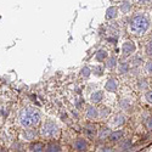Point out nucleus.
<instances>
[{
    "label": "nucleus",
    "instance_id": "f257e3e1",
    "mask_svg": "<svg viewBox=\"0 0 152 152\" xmlns=\"http://www.w3.org/2000/svg\"><path fill=\"white\" fill-rule=\"evenodd\" d=\"M150 28V20L145 12H137L129 21V32L133 35H144Z\"/></svg>",
    "mask_w": 152,
    "mask_h": 152
},
{
    "label": "nucleus",
    "instance_id": "f03ea898",
    "mask_svg": "<svg viewBox=\"0 0 152 152\" xmlns=\"http://www.w3.org/2000/svg\"><path fill=\"white\" fill-rule=\"evenodd\" d=\"M20 122L24 128H32L39 124L40 122V113L38 110L27 107L23 108L20 113Z\"/></svg>",
    "mask_w": 152,
    "mask_h": 152
},
{
    "label": "nucleus",
    "instance_id": "7ed1b4c3",
    "mask_svg": "<svg viewBox=\"0 0 152 152\" xmlns=\"http://www.w3.org/2000/svg\"><path fill=\"white\" fill-rule=\"evenodd\" d=\"M57 132H58L57 125L51 121H48L42 128V135L43 136H48V137H51V136L56 135Z\"/></svg>",
    "mask_w": 152,
    "mask_h": 152
},
{
    "label": "nucleus",
    "instance_id": "20e7f679",
    "mask_svg": "<svg viewBox=\"0 0 152 152\" xmlns=\"http://www.w3.org/2000/svg\"><path fill=\"white\" fill-rule=\"evenodd\" d=\"M135 50H136V46H135V43L134 42H125L123 43V46H122V55L123 57H128V56H132L134 53H135Z\"/></svg>",
    "mask_w": 152,
    "mask_h": 152
},
{
    "label": "nucleus",
    "instance_id": "39448f33",
    "mask_svg": "<svg viewBox=\"0 0 152 152\" xmlns=\"http://www.w3.org/2000/svg\"><path fill=\"white\" fill-rule=\"evenodd\" d=\"M144 53L146 56L152 58V33L146 38L145 44H144Z\"/></svg>",
    "mask_w": 152,
    "mask_h": 152
},
{
    "label": "nucleus",
    "instance_id": "423d86ee",
    "mask_svg": "<svg viewBox=\"0 0 152 152\" xmlns=\"http://www.w3.org/2000/svg\"><path fill=\"white\" fill-rule=\"evenodd\" d=\"M124 136V132L123 130H117V132H113L110 134L108 139L112 141V142H116V141H119L122 140V137Z\"/></svg>",
    "mask_w": 152,
    "mask_h": 152
},
{
    "label": "nucleus",
    "instance_id": "0eeeda50",
    "mask_svg": "<svg viewBox=\"0 0 152 152\" xmlns=\"http://www.w3.org/2000/svg\"><path fill=\"white\" fill-rule=\"evenodd\" d=\"M84 134L88 135V136H95L96 135V128H95V125L94 124H86L84 126Z\"/></svg>",
    "mask_w": 152,
    "mask_h": 152
},
{
    "label": "nucleus",
    "instance_id": "6e6552de",
    "mask_svg": "<svg viewBox=\"0 0 152 152\" xmlns=\"http://www.w3.org/2000/svg\"><path fill=\"white\" fill-rule=\"evenodd\" d=\"M73 146L77 151H85L86 150V142H85L84 139H77Z\"/></svg>",
    "mask_w": 152,
    "mask_h": 152
},
{
    "label": "nucleus",
    "instance_id": "1a4fd4ad",
    "mask_svg": "<svg viewBox=\"0 0 152 152\" xmlns=\"http://www.w3.org/2000/svg\"><path fill=\"white\" fill-rule=\"evenodd\" d=\"M125 123V117L123 115H116L113 117V121H112V125L115 126H121Z\"/></svg>",
    "mask_w": 152,
    "mask_h": 152
},
{
    "label": "nucleus",
    "instance_id": "9d476101",
    "mask_svg": "<svg viewBox=\"0 0 152 152\" xmlns=\"http://www.w3.org/2000/svg\"><path fill=\"white\" fill-rule=\"evenodd\" d=\"M105 89H106L107 91H111V93L116 91V90H117V82H116L115 79H108V82H107L106 85H105Z\"/></svg>",
    "mask_w": 152,
    "mask_h": 152
},
{
    "label": "nucleus",
    "instance_id": "9b49d317",
    "mask_svg": "<svg viewBox=\"0 0 152 152\" xmlns=\"http://www.w3.org/2000/svg\"><path fill=\"white\" fill-rule=\"evenodd\" d=\"M117 7H115V6H111V7H108L107 9V11H106V18L107 20H112V18H116L117 17Z\"/></svg>",
    "mask_w": 152,
    "mask_h": 152
},
{
    "label": "nucleus",
    "instance_id": "f8f14e48",
    "mask_svg": "<svg viewBox=\"0 0 152 152\" xmlns=\"http://www.w3.org/2000/svg\"><path fill=\"white\" fill-rule=\"evenodd\" d=\"M86 117L90 118V119H94L97 117V110L93 106H88L86 108Z\"/></svg>",
    "mask_w": 152,
    "mask_h": 152
},
{
    "label": "nucleus",
    "instance_id": "ddd939ff",
    "mask_svg": "<svg viewBox=\"0 0 152 152\" xmlns=\"http://www.w3.org/2000/svg\"><path fill=\"white\" fill-rule=\"evenodd\" d=\"M102 99H104V93L102 91H95L93 95H91V101L93 102H95V104H97V102H101L102 101Z\"/></svg>",
    "mask_w": 152,
    "mask_h": 152
},
{
    "label": "nucleus",
    "instance_id": "4468645a",
    "mask_svg": "<svg viewBox=\"0 0 152 152\" xmlns=\"http://www.w3.org/2000/svg\"><path fill=\"white\" fill-rule=\"evenodd\" d=\"M110 134H111V130L108 128H102L99 133V139L100 140H105V139H107L110 136Z\"/></svg>",
    "mask_w": 152,
    "mask_h": 152
},
{
    "label": "nucleus",
    "instance_id": "2eb2a0df",
    "mask_svg": "<svg viewBox=\"0 0 152 152\" xmlns=\"http://www.w3.org/2000/svg\"><path fill=\"white\" fill-rule=\"evenodd\" d=\"M107 58V51L106 50H99V51L96 53V60L97 61H100V62H102L104 60H106Z\"/></svg>",
    "mask_w": 152,
    "mask_h": 152
},
{
    "label": "nucleus",
    "instance_id": "dca6fc26",
    "mask_svg": "<svg viewBox=\"0 0 152 152\" xmlns=\"http://www.w3.org/2000/svg\"><path fill=\"white\" fill-rule=\"evenodd\" d=\"M118 72L119 73H126L129 72V63L128 62H121L119 67H118Z\"/></svg>",
    "mask_w": 152,
    "mask_h": 152
},
{
    "label": "nucleus",
    "instance_id": "f3484780",
    "mask_svg": "<svg viewBox=\"0 0 152 152\" xmlns=\"http://www.w3.org/2000/svg\"><path fill=\"white\" fill-rule=\"evenodd\" d=\"M106 66L110 68V69H113L116 66H117V58L116 57H110L108 60H107V62H106Z\"/></svg>",
    "mask_w": 152,
    "mask_h": 152
},
{
    "label": "nucleus",
    "instance_id": "a211bd4d",
    "mask_svg": "<svg viewBox=\"0 0 152 152\" xmlns=\"http://www.w3.org/2000/svg\"><path fill=\"white\" fill-rule=\"evenodd\" d=\"M121 10L123 11V14H128V12L132 10V4L128 1H124L121 4Z\"/></svg>",
    "mask_w": 152,
    "mask_h": 152
},
{
    "label": "nucleus",
    "instance_id": "6ab92c4d",
    "mask_svg": "<svg viewBox=\"0 0 152 152\" xmlns=\"http://www.w3.org/2000/svg\"><path fill=\"white\" fill-rule=\"evenodd\" d=\"M121 107L124 111H129V110H132V102L129 100H122L121 101Z\"/></svg>",
    "mask_w": 152,
    "mask_h": 152
},
{
    "label": "nucleus",
    "instance_id": "aec40b11",
    "mask_svg": "<svg viewBox=\"0 0 152 152\" xmlns=\"http://www.w3.org/2000/svg\"><path fill=\"white\" fill-rule=\"evenodd\" d=\"M45 148H46L45 151H61V147H60L57 144H55V142L49 144V145H48Z\"/></svg>",
    "mask_w": 152,
    "mask_h": 152
},
{
    "label": "nucleus",
    "instance_id": "412c9836",
    "mask_svg": "<svg viewBox=\"0 0 152 152\" xmlns=\"http://www.w3.org/2000/svg\"><path fill=\"white\" fill-rule=\"evenodd\" d=\"M145 72H146V74H148V75H152V60H148L146 63H145Z\"/></svg>",
    "mask_w": 152,
    "mask_h": 152
},
{
    "label": "nucleus",
    "instance_id": "4be33fe9",
    "mask_svg": "<svg viewBox=\"0 0 152 152\" xmlns=\"http://www.w3.org/2000/svg\"><path fill=\"white\" fill-rule=\"evenodd\" d=\"M119 147H121L122 150H124V151H128V150L132 147V142H130V140H124V141L119 145Z\"/></svg>",
    "mask_w": 152,
    "mask_h": 152
},
{
    "label": "nucleus",
    "instance_id": "5701e85b",
    "mask_svg": "<svg viewBox=\"0 0 152 152\" xmlns=\"http://www.w3.org/2000/svg\"><path fill=\"white\" fill-rule=\"evenodd\" d=\"M44 145L43 144H40V142H37V144H33L32 146H31V150L32 151H44Z\"/></svg>",
    "mask_w": 152,
    "mask_h": 152
},
{
    "label": "nucleus",
    "instance_id": "b1692460",
    "mask_svg": "<svg viewBox=\"0 0 152 152\" xmlns=\"http://www.w3.org/2000/svg\"><path fill=\"white\" fill-rule=\"evenodd\" d=\"M23 135L26 137V140H33V137L35 136V133L33 130H26Z\"/></svg>",
    "mask_w": 152,
    "mask_h": 152
},
{
    "label": "nucleus",
    "instance_id": "393cba45",
    "mask_svg": "<svg viewBox=\"0 0 152 152\" xmlns=\"http://www.w3.org/2000/svg\"><path fill=\"white\" fill-rule=\"evenodd\" d=\"M145 100L147 101L148 104H151V105H152V89L146 90V93H145Z\"/></svg>",
    "mask_w": 152,
    "mask_h": 152
},
{
    "label": "nucleus",
    "instance_id": "a878e982",
    "mask_svg": "<svg viewBox=\"0 0 152 152\" xmlns=\"http://www.w3.org/2000/svg\"><path fill=\"white\" fill-rule=\"evenodd\" d=\"M133 1L137 5H150V4H152V0H133Z\"/></svg>",
    "mask_w": 152,
    "mask_h": 152
},
{
    "label": "nucleus",
    "instance_id": "bb28decb",
    "mask_svg": "<svg viewBox=\"0 0 152 152\" xmlns=\"http://www.w3.org/2000/svg\"><path fill=\"white\" fill-rule=\"evenodd\" d=\"M94 74L95 75H101L102 74V72H104V68L101 67V66H96V67H94Z\"/></svg>",
    "mask_w": 152,
    "mask_h": 152
},
{
    "label": "nucleus",
    "instance_id": "cd10ccee",
    "mask_svg": "<svg viewBox=\"0 0 152 152\" xmlns=\"http://www.w3.org/2000/svg\"><path fill=\"white\" fill-rule=\"evenodd\" d=\"M82 75H83V77H89V75H90V69L88 67L82 68Z\"/></svg>",
    "mask_w": 152,
    "mask_h": 152
},
{
    "label": "nucleus",
    "instance_id": "c85d7f7f",
    "mask_svg": "<svg viewBox=\"0 0 152 152\" xmlns=\"http://www.w3.org/2000/svg\"><path fill=\"white\" fill-rule=\"evenodd\" d=\"M139 86H140V89H146V88H147V83L145 80H141L140 82V85H139Z\"/></svg>",
    "mask_w": 152,
    "mask_h": 152
},
{
    "label": "nucleus",
    "instance_id": "c756f323",
    "mask_svg": "<svg viewBox=\"0 0 152 152\" xmlns=\"http://www.w3.org/2000/svg\"><path fill=\"white\" fill-rule=\"evenodd\" d=\"M146 125H147V128H148L150 130H152V117H151V118H148V121H147Z\"/></svg>",
    "mask_w": 152,
    "mask_h": 152
},
{
    "label": "nucleus",
    "instance_id": "7c9ffc66",
    "mask_svg": "<svg viewBox=\"0 0 152 152\" xmlns=\"http://www.w3.org/2000/svg\"><path fill=\"white\" fill-rule=\"evenodd\" d=\"M101 151H112V148L111 147H102V148H101Z\"/></svg>",
    "mask_w": 152,
    "mask_h": 152
},
{
    "label": "nucleus",
    "instance_id": "2f4dec72",
    "mask_svg": "<svg viewBox=\"0 0 152 152\" xmlns=\"http://www.w3.org/2000/svg\"><path fill=\"white\" fill-rule=\"evenodd\" d=\"M151 83H152V80H151Z\"/></svg>",
    "mask_w": 152,
    "mask_h": 152
}]
</instances>
